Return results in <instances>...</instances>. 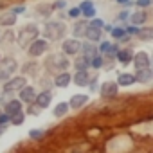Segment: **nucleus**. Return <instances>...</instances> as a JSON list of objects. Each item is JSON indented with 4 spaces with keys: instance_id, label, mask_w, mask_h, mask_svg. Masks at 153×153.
<instances>
[{
    "instance_id": "nucleus-39",
    "label": "nucleus",
    "mask_w": 153,
    "mask_h": 153,
    "mask_svg": "<svg viewBox=\"0 0 153 153\" xmlns=\"http://www.w3.org/2000/svg\"><path fill=\"white\" fill-rule=\"evenodd\" d=\"M4 131H6V126H2V124H0V135H2Z\"/></svg>"
},
{
    "instance_id": "nucleus-35",
    "label": "nucleus",
    "mask_w": 153,
    "mask_h": 153,
    "mask_svg": "<svg viewBox=\"0 0 153 153\" xmlns=\"http://www.w3.org/2000/svg\"><path fill=\"white\" fill-rule=\"evenodd\" d=\"M24 11H25V6H16V7L13 9L15 15H20V13H24Z\"/></svg>"
},
{
    "instance_id": "nucleus-32",
    "label": "nucleus",
    "mask_w": 153,
    "mask_h": 153,
    "mask_svg": "<svg viewBox=\"0 0 153 153\" xmlns=\"http://www.w3.org/2000/svg\"><path fill=\"white\" fill-rule=\"evenodd\" d=\"M29 137L31 139H40V137H43V130H31Z\"/></svg>"
},
{
    "instance_id": "nucleus-30",
    "label": "nucleus",
    "mask_w": 153,
    "mask_h": 153,
    "mask_svg": "<svg viewBox=\"0 0 153 153\" xmlns=\"http://www.w3.org/2000/svg\"><path fill=\"white\" fill-rule=\"evenodd\" d=\"M88 65H90V61H88L87 58H81V59L76 61V68H78V70H87Z\"/></svg>"
},
{
    "instance_id": "nucleus-22",
    "label": "nucleus",
    "mask_w": 153,
    "mask_h": 153,
    "mask_svg": "<svg viewBox=\"0 0 153 153\" xmlns=\"http://www.w3.org/2000/svg\"><path fill=\"white\" fill-rule=\"evenodd\" d=\"M13 24H16V15L13 13V11H7V13H2L0 15V25H13Z\"/></svg>"
},
{
    "instance_id": "nucleus-34",
    "label": "nucleus",
    "mask_w": 153,
    "mask_h": 153,
    "mask_svg": "<svg viewBox=\"0 0 153 153\" xmlns=\"http://www.w3.org/2000/svg\"><path fill=\"white\" fill-rule=\"evenodd\" d=\"M79 13H81V9H79V7H72V9L68 11V15H70L72 18H76V16H78Z\"/></svg>"
},
{
    "instance_id": "nucleus-5",
    "label": "nucleus",
    "mask_w": 153,
    "mask_h": 153,
    "mask_svg": "<svg viewBox=\"0 0 153 153\" xmlns=\"http://www.w3.org/2000/svg\"><path fill=\"white\" fill-rule=\"evenodd\" d=\"M27 87V79L24 78V76H20V78H11L9 81H6L4 83V92L6 94H11V92H20L22 88H25Z\"/></svg>"
},
{
    "instance_id": "nucleus-6",
    "label": "nucleus",
    "mask_w": 153,
    "mask_h": 153,
    "mask_svg": "<svg viewBox=\"0 0 153 153\" xmlns=\"http://www.w3.org/2000/svg\"><path fill=\"white\" fill-rule=\"evenodd\" d=\"M47 49H49V43H47L45 40L38 38L36 42H33V43L29 45V56L38 58V56H42L43 52H47Z\"/></svg>"
},
{
    "instance_id": "nucleus-16",
    "label": "nucleus",
    "mask_w": 153,
    "mask_h": 153,
    "mask_svg": "<svg viewBox=\"0 0 153 153\" xmlns=\"http://www.w3.org/2000/svg\"><path fill=\"white\" fill-rule=\"evenodd\" d=\"M87 103H88V96H85V94H76V96H72L70 101H68L70 108H81V106L87 105Z\"/></svg>"
},
{
    "instance_id": "nucleus-25",
    "label": "nucleus",
    "mask_w": 153,
    "mask_h": 153,
    "mask_svg": "<svg viewBox=\"0 0 153 153\" xmlns=\"http://www.w3.org/2000/svg\"><path fill=\"white\" fill-rule=\"evenodd\" d=\"M87 29H88V22H78V24H76V27H74V36L76 38L85 36Z\"/></svg>"
},
{
    "instance_id": "nucleus-31",
    "label": "nucleus",
    "mask_w": 153,
    "mask_h": 153,
    "mask_svg": "<svg viewBox=\"0 0 153 153\" xmlns=\"http://www.w3.org/2000/svg\"><path fill=\"white\" fill-rule=\"evenodd\" d=\"M90 65H92L94 68H101V67H103V58H101V56H96V58L90 61Z\"/></svg>"
},
{
    "instance_id": "nucleus-20",
    "label": "nucleus",
    "mask_w": 153,
    "mask_h": 153,
    "mask_svg": "<svg viewBox=\"0 0 153 153\" xmlns=\"http://www.w3.org/2000/svg\"><path fill=\"white\" fill-rule=\"evenodd\" d=\"M137 36L142 42H151L153 40V27H139L137 29Z\"/></svg>"
},
{
    "instance_id": "nucleus-1",
    "label": "nucleus",
    "mask_w": 153,
    "mask_h": 153,
    "mask_svg": "<svg viewBox=\"0 0 153 153\" xmlns=\"http://www.w3.org/2000/svg\"><path fill=\"white\" fill-rule=\"evenodd\" d=\"M38 34H40L38 25H36V24H27V25H24V29H22L20 34H18V43H20L22 47H29L33 42L38 40Z\"/></svg>"
},
{
    "instance_id": "nucleus-11",
    "label": "nucleus",
    "mask_w": 153,
    "mask_h": 153,
    "mask_svg": "<svg viewBox=\"0 0 153 153\" xmlns=\"http://www.w3.org/2000/svg\"><path fill=\"white\" fill-rule=\"evenodd\" d=\"M72 81L78 85V87H87L88 81H90V76H88L87 70H78V72L72 76Z\"/></svg>"
},
{
    "instance_id": "nucleus-38",
    "label": "nucleus",
    "mask_w": 153,
    "mask_h": 153,
    "mask_svg": "<svg viewBox=\"0 0 153 153\" xmlns=\"http://www.w3.org/2000/svg\"><path fill=\"white\" fill-rule=\"evenodd\" d=\"M149 0H139V6H148Z\"/></svg>"
},
{
    "instance_id": "nucleus-9",
    "label": "nucleus",
    "mask_w": 153,
    "mask_h": 153,
    "mask_svg": "<svg viewBox=\"0 0 153 153\" xmlns=\"http://www.w3.org/2000/svg\"><path fill=\"white\" fill-rule=\"evenodd\" d=\"M81 52H83V58H87L88 61H92L96 56H99V52H97V49H96V45L92 42L81 43Z\"/></svg>"
},
{
    "instance_id": "nucleus-14",
    "label": "nucleus",
    "mask_w": 153,
    "mask_h": 153,
    "mask_svg": "<svg viewBox=\"0 0 153 153\" xmlns=\"http://www.w3.org/2000/svg\"><path fill=\"white\" fill-rule=\"evenodd\" d=\"M51 101H52V92H49V90L36 96V106L38 108H47L51 105Z\"/></svg>"
},
{
    "instance_id": "nucleus-27",
    "label": "nucleus",
    "mask_w": 153,
    "mask_h": 153,
    "mask_svg": "<svg viewBox=\"0 0 153 153\" xmlns=\"http://www.w3.org/2000/svg\"><path fill=\"white\" fill-rule=\"evenodd\" d=\"M52 11H54V6H52V4H42V6L38 7V11H36V13H38V15H42V16H47V15H51Z\"/></svg>"
},
{
    "instance_id": "nucleus-12",
    "label": "nucleus",
    "mask_w": 153,
    "mask_h": 153,
    "mask_svg": "<svg viewBox=\"0 0 153 153\" xmlns=\"http://www.w3.org/2000/svg\"><path fill=\"white\" fill-rule=\"evenodd\" d=\"M117 83H114V81H106V83H103V87H101V96L103 97H114V96H117Z\"/></svg>"
},
{
    "instance_id": "nucleus-37",
    "label": "nucleus",
    "mask_w": 153,
    "mask_h": 153,
    "mask_svg": "<svg viewBox=\"0 0 153 153\" xmlns=\"http://www.w3.org/2000/svg\"><path fill=\"white\" fill-rule=\"evenodd\" d=\"M124 18H128V11H123V13H119V20H124Z\"/></svg>"
},
{
    "instance_id": "nucleus-24",
    "label": "nucleus",
    "mask_w": 153,
    "mask_h": 153,
    "mask_svg": "<svg viewBox=\"0 0 153 153\" xmlns=\"http://www.w3.org/2000/svg\"><path fill=\"white\" fill-rule=\"evenodd\" d=\"M79 9H81V13L85 15V16H96V9H94V4L90 2V0H85V2L79 6Z\"/></svg>"
},
{
    "instance_id": "nucleus-26",
    "label": "nucleus",
    "mask_w": 153,
    "mask_h": 153,
    "mask_svg": "<svg viewBox=\"0 0 153 153\" xmlns=\"http://www.w3.org/2000/svg\"><path fill=\"white\" fill-rule=\"evenodd\" d=\"M146 18H148V15H146L144 11H137V13H133V15H131V24H133V25L144 24V22H146Z\"/></svg>"
},
{
    "instance_id": "nucleus-28",
    "label": "nucleus",
    "mask_w": 153,
    "mask_h": 153,
    "mask_svg": "<svg viewBox=\"0 0 153 153\" xmlns=\"http://www.w3.org/2000/svg\"><path fill=\"white\" fill-rule=\"evenodd\" d=\"M112 36L117 38V40H128L126 36V31L124 29H112Z\"/></svg>"
},
{
    "instance_id": "nucleus-18",
    "label": "nucleus",
    "mask_w": 153,
    "mask_h": 153,
    "mask_svg": "<svg viewBox=\"0 0 153 153\" xmlns=\"http://www.w3.org/2000/svg\"><path fill=\"white\" fill-rule=\"evenodd\" d=\"M135 81H137L135 79V74H128V72L121 74L119 78H117V85H121V87H131Z\"/></svg>"
},
{
    "instance_id": "nucleus-33",
    "label": "nucleus",
    "mask_w": 153,
    "mask_h": 153,
    "mask_svg": "<svg viewBox=\"0 0 153 153\" xmlns=\"http://www.w3.org/2000/svg\"><path fill=\"white\" fill-rule=\"evenodd\" d=\"M103 24H105V22H103L101 18H94V20L90 22V25H92V27H97V29H101V27H103Z\"/></svg>"
},
{
    "instance_id": "nucleus-10",
    "label": "nucleus",
    "mask_w": 153,
    "mask_h": 153,
    "mask_svg": "<svg viewBox=\"0 0 153 153\" xmlns=\"http://www.w3.org/2000/svg\"><path fill=\"white\" fill-rule=\"evenodd\" d=\"M20 101L22 103H34L36 101V90L33 88V87H25V88H22L20 90Z\"/></svg>"
},
{
    "instance_id": "nucleus-19",
    "label": "nucleus",
    "mask_w": 153,
    "mask_h": 153,
    "mask_svg": "<svg viewBox=\"0 0 153 153\" xmlns=\"http://www.w3.org/2000/svg\"><path fill=\"white\" fill-rule=\"evenodd\" d=\"M85 38H88V42H92V43L99 42V40H101V29L92 27V25L88 24V29H87V33H85Z\"/></svg>"
},
{
    "instance_id": "nucleus-29",
    "label": "nucleus",
    "mask_w": 153,
    "mask_h": 153,
    "mask_svg": "<svg viewBox=\"0 0 153 153\" xmlns=\"http://www.w3.org/2000/svg\"><path fill=\"white\" fill-rule=\"evenodd\" d=\"M24 119H25V114H24V112H20V114H16V115H13V117H11V124L20 126V124L24 123Z\"/></svg>"
},
{
    "instance_id": "nucleus-8",
    "label": "nucleus",
    "mask_w": 153,
    "mask_h": 153,
    "mask_svg": "<svg viewBox=\"0 0 153 153\" xmlns=\"http://www.w3.org/2000/svg\"><path fill=\"white\" fill-rule=\"evenodd\" d=\"M133 63H135V68H137V70H140V68H149V56H148V52L139 51V52L133 56Z\"/></svg>"
},
{
    "instance_id": "nucleus-41",
    "label": "nucleus",
    "mask_w": 153,
    "mask_h": 153,
    "mask_svg": "<svg viewBox=\"0 0 153 153\" xmlns=\"http://www.w3.org/2000/svg\"><path fill=\"white\" fill-rule=\"evenodd\" d=\"M0 61H2V58H0Z\"/></svg>"
},
{
    "instance_id": "nucleus-40",
    "label": "nucleus",
    "mask_w": 153,
    "mask_h": 153,
    "mask_svg": "<svg viewBox=\"0 0 153 153\" xmlns=\"http://www.w3.org/2000/svg\"><path fill=\"white\" fill-rule=\"evenodd\" d=\"M2 114H4V112H2V110H0V115H2Z\"/></svg>"
},
{
    "instance_id": "nucleus-13",
    "label": "nucleus",
    "mask_w": 153,
    "mask_h": 153,
    "mask_svg": "<svg viewBox=\"0 0 153 153\" xmlns=\"http://www.w3.org/2000/svg\"><path fill=\"white\" fill-rule=\"evenodd\" d=\"M20 112H22V101H20V99H11V101H7V105H6V114H7L9 117L16 115V114H20Z\"/></svg>"
},
{
    "instance_id": "nucleus-36",
    "label": "nucleus",
    "mask_w": 153,
    "mask_h": 153,
    "mask_svg": "<svg viewBox=\"0 0 153 153\" xmlns=\"http://www.w3.org/2000/svg\"><path fill=\"white\" fill-rule=\"evenodd\" d=\"M29 110H31V114H33V115H36V114H40V110H38V106H36V105H34V106H31Z\"/></svg>"
},
{
    "instance_id": "nucleus-3",
    "label": "nucleus",
    "mask_w": 153,
    "mask_h": 153,
    "mask_svg": "<svg viewBox=\"0 0 153 153\" xmlns=\"http://www.w3.org/2000/svg\"><path fill=\"white\" fill-rule=\"evenodd\" d=\"M18 68L16 61L13 58H6L0 61V81H9V78L15 74V70Z\"/></svg>"
},
{
    "instance_id": "nucleus-15",
    "label": "nucleus",
    "mask_w": 153,
    "mask_h": 153,
    "mask_svg": "<svg viewBox=\"0 0 153 153\" xmlns=\"http://www.w3.org/2000/svg\"><path fill=\"white\" fill-rule=\"evenodd\" d=\"M70 81H72V76H70L68 72H61V74H58V76H56L54 85H56L58 88H65V87H68V85H70Z\"/></svg>"
},
{
    "instance_id": "nucleus-17",
    "label": "nucleus",
    "mask_w": 153,
    "mask_h": 153,
    "mask_svg": "<svg viewBox=\"0 0 153 153\" xmlns=\"http://www.w3.org/2000/svg\"><path fill=\"white\" fill-rule=\"evenodd\" d=\"M135 79H137L139 83H148V81H151V79H153V70H151V68H140V70H137Z\"/></svg>"
},
{
    "instance_id": "nucleus-23",
    "label": "nucleus",
    "mask_w": 153,
    "mask_h": 153,
    "mask_svg": "<svg viewBox=\"0 0 153 153\" xmlns=\"http://www.w3.org/2000/svg\"><path fill=\"white\" fill-rule=\"evenodd\" d=\"M68 110H70V105H68V103H58V105L54 106L52 114H54V117H63V115L68 114Z\"/></svg>"
},
{
    "instance_id": "nucleus-4",
    "label": "nucleus",
    "mask_w": 153,
    "mask_h": 153,
    "mask_svg": "<svg viewBox=\"0 0 153 153\" xmlns=\"http://www.w3.org/2000/svg\"><path fill=\"white\" fill-rule=\"evenodd\" d=\"M49 65H51L52 70H58L61 74V72H67V68L70 67V61H68V58L65 54H54L49 59Z\"/></svg>"
},
{
    "instance_id": "nucleus-2",
    "label": "nucleus",
    "mask_w": 153,
    "mask_h": 153,
    "mask_svg": "<svg viewBox=\"0 0 153 153\" xmlns=\"http://www.w3.org/2000/svg\"><path fill=\"white\" fill-rule=\"evenodd\" d=\"M65 31H67V27H65V24L63 22H47V25H45V36L49 38V40H59V38H63V34H65Z\"/></svg>"
},
{
    "instance_id": "nucleus-21",
    "label": "nucleus",
    "mask_w": 153,
    "mask_h": 153,
    "mask_svg": "<svg viewBox=\"0 0 153 153\" xmlns=\"http://www.w3.org/2000/svg\"><path fill=\"white\" fill-rule=\"evenodd\" d=\"M133 51H130V49H121L119 52H117V59L121 61V63H130V61H133Z\"/></svg>"
},
{
    "instance_id": "nucleus-7",
    "label": "nucleus",
    "mask_w": 153,
    "mask_h": 153,
    "mask_svg": "<svg viewBox=\"0 0 153 153\" xmlns=\"http://www.w3.org/2000/svg\"><path fill=\"white\" fill-rule=\"evenodd\" d=\"M61 49H63L65 56H76L81 51V42L79 40H65L61 43Z\"/></svg>"
}]
</instances>
